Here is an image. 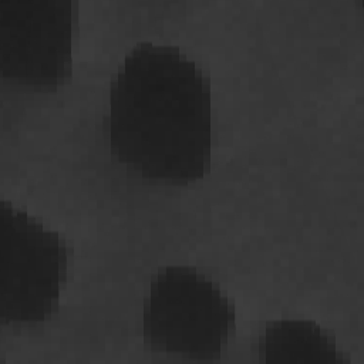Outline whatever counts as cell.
<instances>
[{
    "label": "cell",
    "mask_w": 364,
    "mask_h": 364,
    "mask_svg": "<svg viewBox=\"0 0 364 364\" xmlns=\"http://www.w3.org/2000/svg\"><path fill=\"white\" fill-rule=\"evenodd\" d=\"M109 144L142 176L173 183L200 179L210 161V87L178 47L141 43L111 82Z\"/></svg>",
    "instance_id": "1"
},
{
    "label": "cell",
    "mask_w": 364,
    "mask_h": 364,
    "mask_svg": "<svg viewBox=\"0 0 364 364\" xmlns=\"http://www.w3.org/2000/svg\"><path fill=\"white\" fill-rule=\"evenodd\" d=\"M235 327V304L195 269L169 266L151 282L144 336L154 350L213 358Z\"/></svg>",
    "instance_id": "2"
},
{
    "label": "cell",
    "mask_w": 364,
    "mask_h": 364,
    "mask_svg": "<svg viewBox=\"0 0 364 364\" xmlns=\"http://www.w3.org/2000/svg\"><path fill=\"white\" fill-rule=\"evenodd\" d=\"M67 273V247L57 232L1 202L0 317L37 324L51 316Z\"/></svg>",
    "instance_id": "3"
},
{
    "label": "cell",
    "mask_w": 364,
    "mask_h": 364,
    "mask_svg": "<svg viewBox=\"0 0 364 364\" xmlns=\"http://www.w3.org/2000/svg\"><path fill=\"white\" fill-rule=\"evenodd\" d=\"M73 7L68 0H0V68L4 80L47 88L67 78Z\"/></svg>",
    "instance_id": "4"
},
{
    "label": "cell",
    "mask_w": 364,
    "mask_h": 364,
    "mask_svg": "<svg viewBox=\"0 0 364 364\" xmlns=\"http://www.w3.org/2000/svg\"><path fill=\"white\" fill-rule=\"evenodd\" d=\"M259 358L264 363H350L334 338L316 323L280 320L269 323L259 341Z\"/></svg>",
    "instance_id": "5"
}]
</instances>
